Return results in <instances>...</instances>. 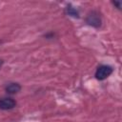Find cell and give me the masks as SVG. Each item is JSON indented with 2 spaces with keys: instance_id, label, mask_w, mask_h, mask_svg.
<instances>
[{
  "instance_id": "obj_1",
  "label": "cell",
  "mask_w": 122,
  "mask_h": 122,
  "mask_svg": "<svg viewBox=\"0 0 122 122\" xmlns=\"http://www.w3.org/2000/svg\"><path fill=\"white\" fill-rule=\"evenodd\" d=\"M112 72V69L110 66L107 65H101L97 68L95 71V77L98 80H104L107 77H109Z\"/></svg>"
},
{
  "instance_id": "obj_2",
  "label": "cell",
  "mask_w": 122,
  "mask_h": 122,
  "mask_svg": "<svg viewBox=\"0 0 122 122\" xmlns=\"http://www.w3.org/2000/svg\"><path fill=\"white\" fill-rule=\"evenodd\" d=\"M87 23L92 27H99L101 25V18H100V15L96 12V11H92L88 16H87V19H86Z\"/></svg>"
},
{
  "instance_id": "obj_3",
  "label": "cell",
  "mask_w": 122,
  "mask_h": 122,
  "mask_svg": "<svg viewBox=\"0 0 122 122\" xmlns=\"http://www.w3.org/2000/svg\"><path fill=\"white\" fill-rule=\"evenodd\" d=\"M16 102L14 99L10 98V97H3L0 98V109L2 110H11L15 107Z\"/></svg>"
},
{
  "instance_id": "obj_4",
  "label": "cell",
  "mask_w": 122,
  "mask_h": 122,
  "mask_svg": "<svg viewBox=\"0 0 122 122\" xmlns=\"http://www.w3.org/2000/svg\"><path fill=\"white\" fill-rule=\"evenodd\" d=\"M20 90H21V86L18 83H10L6 87V92L10 94L17 93L18 92H20Z\"/></svg>"
},
{
  "instance_id": "obj_5",
  "label": "cell",
  "mask_w": 122,
  "mask_h": 122,
  "mask_svg": "<svg viewBox=\"0 0 122 122\" xmlns=\"http://www.w3.org/2000/svg\"><path fill=\"white\" fill-rule=\"evenodd\" d=\"M67 13H68L69 15L72 16V17H78V16H79L78 11H77L75 9H73L72 7H68V8H67Z\"/></svg>"
},
{
  "instance_id": "obj_6",
  "label": "cell",
  "mask_w": 122,
  "mask_h": 122,
  "mask_svg": "<svg viewBox=\"0 0 122 122\" xmlns=\"http://www.w3.org/2000/svg\"><path fill=\"white\" fill-rule=\"evenodd\" d=\"M113 4L117 7V9H120V8H121V2H120V1H114Z\"/></svg>"
},
{
  "instance_id": "obj_7",
  "label": "cell",
  "mask_w": 122,
  "mask_h": 122,
  "mask_svg": "<svg viewBox=\"0 0 122 122\" xmlns=\"http://www.w3.org/2000/svg\"><path fill=\"white\" fill-rule=\"evenodd\" d=\"M2 64H3V61L0 59V68H1V66H2Z\"/></svg>"
}]
</instances>
